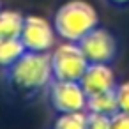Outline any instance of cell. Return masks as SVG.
Wrapping results in <instances>:
<instances>
[{"label": "cell", "instance_id": "7c38bea8", "mask_svg": "<svg viewBox=\"0 0 129 129\" xmlns=\"http://www.w3.org/2000/svg\"><path fill=\"white\" fill-rule=\"evenodd\" d=\"M87 129H111V115L87 111Z\"/></svg>", "mask_w": 129, "mask_h": 129}, {"label": "cell", "instance_id": "7a4b0ae2", "mask_svg": "<svg viewBox=\"0 0 129 129\" xmlns=\"http://www.w3.org/2000/svg\"><path fill=\"white\" fill-rule=\"evenodd\" d=\"M51 23L60 39L78 43L99 25V16L95 7L87 0H67L55 11Z\"/></svg>", "mask_w": 129, "mask_h": 129}, {"label": "cell", "instance_id": "8fae6325", "mask_svg": "<svg viewBox=\"0 0 129 129\" xmlns=\"http://www.w3.org/2000/svg\"><path fill=\"white\" fill-rule=\"evenodd\" d=\"M53 129H87V111L58 113L53 122Z\"/></svg>", "mask_w": 129, "mask_h": 129}, {"label": "cell", "instance_id": "5bb4252c", "mask_svg": "<svg viewBox=\"0 0 129 129\" xmlns=\"http://www.w3.org/2000/svg\"><path fill=\"white\" fill-rule=\"evenodd\" d=\"M111 129H129V113L117 111L111 115Z\"/></svg>", "mask_w": 129, "mask_h": 129}, {"label": "cell", "instance_id": "3957f363", "mask_svg": "<svg viewBox=\"0 0 129 129\" xmlns=\"http://www.w3.org/2000/svg\"><path fill=\"white\" fill-rule=\"evenodd\" d=\"M51 74L53 80H66V81H80L83 76L88 60L85 58L78 43L64 41L51 50Z\"/></svg>", "mask_w": 129, "mask_h": 129}, {"label": "cell", "instance_id": "2e32d148", "mask_svg": "<svg viewBox=\"0 0 129 129\" xmlns=\"http://www.w3.org/2000/svg\"><path fill=\"white\" fill-rule=\"evenodd\" d=\"M0 9H2V7H0Z\"/></svg>", "mask_w": 129, "mask_h": 129}, {"label": "cell", "instance_id": "4fadbf2b", "mask_svg": "<svg viewBox=\"0 0 129 129\" xmlns=\"http://www.w3.org/2000/svg\"><path fill=\"white\" fill-rule=\"evenodd\" d=\"M115 95H117V104H118V111L129 113V80L117 83L115 87Z\"/></svg>", "mask_w": 129, "mask_h": 129}, {"label": "cell", "instance_id": "8992f818", "mask_svg": "<svg viewBox=\"0 0 129 129\" xmlns=\"http://www.w3.org/2000/svg\"><path fill=\"white\" fill-rule=\"evenodd\" d=\"M20 39H21L27 51L46 53V51H51L55 48L57 34H55L53 23H50L43 16L28 14V16H25Z\"/></svg>", "mask_w": 129, "mask_h": 129}, {"label": "cell", "instance_id": "9a60e30c", "mask_svg": "<svg viewBox=\"0 0 129 129\" xmlns=\"http://www.w3.org/2000/svg\"><path fill=\"white\" fill-rule=\"evenodd\" d=\"M108 6H113V7H125L129 6V0H104Z\"/></svg>", "mask_w": 129, "mask_h": 129}, {"label": "cell", "instance_id": "5b68a950", "mask_svg": "<svg viewBox=\"0 0 129 129\" xmlns=\"http://www.w3.org/2000/svg\"><path fill=\"white\" fill-rule=\"evenodd\" d=\"M48 101L53 111L58 113H73L85 111L87 94L83 92L80 81H66V80H51L48 85Z\"/></svg>", "mask_w": 129, "mask_h": 129}, {"label": "cell", "instance_id": "277c9868", "mask_svg": "<svg viewBox=\"0 0 129 129\" xmlns=\"http://www.w3.org/2000/svg\"><path fill=\"white\" fill-rule=\"evenodd\" d=\"M88 64H108L111 66L118 57V41L104 27H95L78 41Z\"/></svg>", "mask_w": 129, "mask_h": 129}, {"label": "cell", "instance_id": "9c48e42d", "mask_svg": "<svg viewBox=\"0 0 129 129\" xmlns=\"http://www.w3.org/2000/svg\"><path fill=\"white\" fill-rule=\"evenodd\" d=\"M25 16L20 11L0 9V37H20Z\"/></svg>", "mask_w": 129, "mask_h": 129}, {"label": "cell", "instance_id": "52a82bcc", "mask_svg": "<svg viewBox=\"0 0 129 129\" xmlns=\"http://www.w3.org/2000/svg\"><path fill=\"white\" fill-rule=\"evenodd\" d=\"M80 85L87 95L101 94L113 90L117 87V78L108 64H88L83 76L80 78Z\"/></svg>", "mask_w": 129, "mask_h": 129}, {"label": "cell", "instance_id": "6da1fadb", "mask_svg": "<svg viewBox=\"0 0 129 129\" xmlns=\"http://www.w3.org/2000/svg\"><path fill=\"white\" fill-rule=\"evenodd\" d=\"M51 51H25L11 66L2 69L6 85L25 97H34L48 88L53 80L51 74Z\"/></svg>", "mask_w": 129, "mask_h": 129}, {"label": "cell", "instance_id": "30bf717a", "mask_svg": "<svg viewBox=\"0 0 129 129\" xmlns=\"http://www.w3.org/2000/svg\"><path fill=\"white\" fill-rule=\"evenodd\" d=\"M25 46L20 37H0V67L11 66L25 53Z\"/></svg>", "mask_w": 129, "mask_h": 129}, {"label": "cell", "instance_id": "ba28073f", "mask_svg": "<svg viewBox=\"0 0 129 129\" xmlns=\"http://www.w3.org/2000/svg\"><path fill=\"white\" fill-rule=\"evenodd\" d=\"M85 111H90V113H103V115H115V113L118 111L115 88H113V90H108V92L87 95Z\"/></svg>", "mask_w": 129, "mask_h": 129}]
</instances>
